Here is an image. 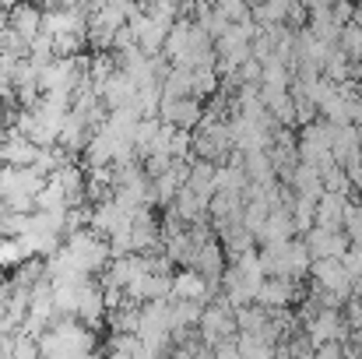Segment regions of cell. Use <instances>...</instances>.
Listing matches in <instances>:
<instances>
[{
  "label": "cell",
  "mask_w": 362,
  "mask_h": 359,
  "mask_svg": "<svg viewBox=\"0 0 362 359\" xmlns=\"http://www.w3.org/2000/svg\"><path fill=\"white\" fill-rule=\"evenodd\" d=\"M35 152H39V144H32L14 127H4V134H0V166H32Z\"/></svg>",
  "instance_id": "5bb4252c"
},
{
  "label": "cell",
  "mask_w": 362,
  "mask_h": 359,
  "mask_svg": "<svg viewBox=\"0 0 362 359\" xmlns=\"http://www.w3.org/2000/svg\"><path fill=\"white\" fill-rule=\"evenodd\" d=\"M222 92V78H218V71L215 67H197L194 74H190V96L194 99H211V96H218Z\"/></svg>",
  "instance_id": "44dd1931"
},
{
  "label": "cell",
  "mask_w": 362,
  "mask_h": 359,
  "mask_svg": "<svg viewBox=\"0 0 362 359\" xmlns=\"http://www.w3.org/2000/svg\"><path fill=\"white\" fill-rule=\"evenodd\" d=\"M187 187H190L194 194H201V198L211 201V194L218 190V183H215V162H208V159H190V162H187Z\"/></svg>",
  "instance_id": "ac0fdd59"
},
{
  "label": "cell",
  "mask_w": 362,
  "mask_h": 359,
  "mask_svg": "<svg viewBox=\"0 0 362 359\" xmlns=\"http://www.w3.org/2000/svg\"><path fill=\"white\" fill-rule=\"evenodd\" d=\"M4 25H7V7L0 4V28H4Z\"/></svg>",
  "instance_id": "4dcf8cb0"
},
{
  "label": "cell",
  "mask_w": 362,
  "mask_h": 359,
  "mask_svg": "<svg viewBox=\"0 0 362 359\" xmlns=\"http://www.w3.org/2000/svg\"><path fill=\"white\" fill-rule=\"evenodd\" d=\"M285 183L292 187V194H296V198H310V201H317V198L324 194L320 169H317V166H306V162H296V169L288 173V180H285Z\"/></svg>",
  "instance_id": "e0dca14e"
},
{
  "label": "cell",
  "mask_w": 362,
  "mask_h": 359,
  "mask_svg": "<svg viewBox=\"0 0 362 359\" xmlns=\"http://www.w3.org/2000/svg\"><path fill=\"white\" fill-rule=\"evenodd\" d=\"M218 14H226V21H243L250 18V0H215L211 4Z\"/></svg>",
  "instance_id": "83f0119b"
},
{
  "label": "cell",
  "mask_w": 362,
  "mask_h": 359,
  "mask_svg": "<svg viewBox=\"0 0 362 359\" xmlns=\"http://www.w3.org/2000/svg\"><path fill=\"white\" fill-rule=\"evenodd\" d=\"M236 335V310L229 307V300L222 292L211 296V303H204V314H201V324H197V338L215 349L218 342L233 338Z\"/></svg>",
  "instance_id": "277c9868"
},
{
  "label": "cell",
  "mask_w": 362,
  "mask_h": 359,
  "mask_svg": "<svg viewBox=\"0 0 362 359\" xmlns=\"http://www.w3.org/2000/svg\"><path fill=\"white\" fill-rule=\"evenodd\" d=\"M292 237H296V226H292L288 208H274V212H267V219L257 233V243H285Z\"/></svg>",
  "instance_id": "d6986e66"
},
{
  "label": "cell",
  "mask_w": 362,
  "mask_h": 359,
  "mask_svg": "<svg viewBox=\"0 0 362 359\" xmlns=\"http://www.w3.org/2000/svg\"><path fill=\"white\" fill-rule=\"evenodd\" d=\"M303 335H306V342L317 349V346H327V342H349V328H345V321H341V310H317V317L310 321V324H303Z\"/></svg>",
  "instance_id": "8992f818"
},
{
  "label": "cell",
  "mask_w": 362,
  "mask_h": 359,
  "mask_svg": "<svg viewBox=\"0 0 362 359\" xmlns=\"http://www.w3.org/2000/svg\"><path fill=\"white\" fill-rule=\"evenodd\" d=\"M7 28L21 39V42H32L39 32H42V7L32 4V0H18L7 7Z\"/></svg>",
  "instance_id": "4fadbf2b"
},
{
  "label": "cell",
  "mask_w": 362,
  "mask_h": 359,
  "mask_svg": "<svg viewBox=\"0 0 362 359\" xmlns=\"http://www.w3.org/2000/svg\"><path fill=\"white\" fill-rule=\"evenodd\" d=\"M158 120H162V123H173V127H180V130H194V127L204 120V103L194 99V96L162 99V103H158Z\"/></svg>",
  "instance_id": "52a82bcc"
},
{
  "label": "cell",
  "mask_w": 362,
  "mask_h": 359,
  "mask_svg": "<svg viewBox=\"0 0 362 359\" xmlns=\"http://www.w3.org/2000/svg\"><path fill=\"white\" fill-rule=\"evenodd\" d=\"M296 155H299V162L317 166V169L334 166V155H331V123L313 120V123L299 127L296 130Z\"/></svg>",
  "instance_id": "5b68a950"
},
{
  "label": "cell",
  "mask_w": 362,
  "mask_h": 359,
  "mask_svg": "<svg viewBox=\"0 0 362 359\" xmlns=\"http://www.w3.org/2000/svg\"><path fill=\"white\" fill-rule=\"evenodd\" d=\"M32 253L18 237H0V271H14L18 264H25Z\"/></svg>",
  "instance_id": "603a6c76"
},
{
  "label": "cell",
  "mask_w": 362,
  "mask_h": 359,
  "mask_svg": "<svg viewBox=\"0 0 362 359\" xmlns=\"http://www.w3.org/2000/svg\"><path fill=\"white\" fill-rule=\"evenodd\" d=\"M226 250H222V243L218 237L204 239V243H197L194 246V261H190V268L197 271V275H204L215 289H218V282H222V271H226Z\"/></svg>",
  "instance_id": "7c38bea8"
},
{
  "label": "cell",
  "mask_w": 362,
  "mask_h": 359,
  "mask_svg": "<svg viewBox=\"0 0 362 359\" xmlns=\"http://www.w3.org/2000/svg\"><path fill=\"white\" fill-rule=\"evenodd\" d=\"M349 123H356L362 130V92H356L352 103H349Z\"/></svg>",
  "instance_id": "f1b7e54d"
},
{
  "label": "cell",
  "mask_w": 362,
  "mask_h": 359,
  "mask_svg": "<svg viewBox=\"0 0 362 359\" xmlns=\"http://www.w3.org/2000/svg\"><path fill=\"white\" fill-rule=\"evenodd\" d=\"M310 282H317L320 289L327 292H341V296H352V275L345 271V264L338 257H320L310 264Z\"/></svg>",
  "instance_id": "30bf717a"
},
{
  "label": "cell",
  "mask_w": 362,
  "mask_h": 359,
  "mask_svg": "<svg viewBox=\"0 0 362 359\" xmlns=\"http://www.w3.org/2000/svg\"><path fill=\"white\" fill-rule=\"evenodd\" d=\"M341 233L349 237V243H359L362 246V201L359 198H349L345 219H341Z\"/></svg>",
  "instance_id": "484cf974"
},
{
  "label": "cell",
  "mask_w": 362,
  "mask_h": 359,
  "mask_svg": "<svg viewBox=\"0 0 362 359\" xmlns=\"http://www.w3.org/2000/svg\"><path fill=\"white\" fill-rule=\"evenodd\" d=\"M74 317L85 328H92V331H99L106 324V300H103V282L99 278H88L78 289V310H74Z\"/></svg>",
  "instance_id": "9c48e42d"
},
{
  "label": "cell",
  "mask_w": 362,
  "mask_h": 359,
  "mask_svg": "<svg viewBox=\"0 0 362 359\" xmlns=\"http://www.w3.org/2000/svg\"><path fill=\"white\" fill-rule=\"evenodd\" d=\"M218 289L204 278V275H197L194 268H176L173 271V289H169V300H190V303H211V296H215Z\"/></svg>",
  "instance_id": "ba28073f"
},
{
  "label": "cell",
  "mask_w": 362,
  "mask_h": 359,
  "mask_svg": "<svg viewBox=\"0 0 362 359\" xmlns=\"http://www.w3.org/2000/svg\"><path fill=\"white\" fill-rule=\"evenodd\" d=\"M338 50H341L349 60H359L362 57V25L349 21V25L341 28V35H338Z\"/></svg>",
  "instance_id": "4316f807"
},
{
  "label": "cell",
  "mask_w": 362,
  "mask_h": 359,
  "mask_svg": "<svg viewBox=\"0 0 362 359\" xmlns=\"http://www.w3.org/2000/svg\"><path fill=\"white\" fill-rule=\"evenodd\" d=\"M162 57L173 64V67H215V42L208 39V32L194 21V18H176L169 35H165V46H162Z\"/></svg>",
  "instance_id": "6da1fadb"
},
{
  "label": "cell",
  "mask_w": 362,
  "mask_h": 359,
  "mask_svg": "<svg viewBox=\"0 0 362 359\" xmlns=\"http://www.w3.org/2000/svg\"><path fill=\"white\" fill-rule=\"evenodd\" d=\"M313 208H317V201H310V198H292L288 215H292L296 237H303V233H310V229L317 226V222H313Z\"/></svg>",
  "instance_id": "cb8c5ba5"
},
{
  "label": "cell",
  "mask_w": 362,
  "mask_h": 359,
  "mask_svg": "<svg viewBox=\"0 0 362 359\" xmlns=\"http://www.w3.org/2000/svg\"><path fill=\"white\" fill-rule=\"evenodd\" d=\"M46 278V261L42 257H28L25 264H18L14 271H11V282L18 285V289H32V285H39Z\"/></svg>",
  "instance_id": "7402d4cb"
},
{
  "label": "cell",
  "mask_w": 362,
  "mask_h": 359,
  "mask_svg": "<svg viewBox=\"0 0 362 359\" xmlns=\"http://www.w3.org/2000/svg\"><path fill=\"white\" fill-rule=\"evenodd\" d=\"M39 359H85L99 353V338L78 317H57L39 338Z\"/></svg>",
  "instance_id": "7a4b0ae2"
},
{
  "label": "cell",
  "mask_w": 362,
  "mask_h": 359,
  "mask_svg": "<svg viewBox=\"0 0 362 359\" xmlns=\"http://www.w3.org/2000/svg\"><path fill=\"white\" fill-rule=\"evenodd\" d=\"M243 173H246V180L250 183H278V173H274V162H271V155L267 152H250V155H243Z\"/></svg>",
  "instance_id": "ffe728a7"
},
{
  "label": "cell",
  "mask_w": 362,
  "mask_h": 359,
  "mask_svg": "<svg viewBox=\"0 0 362 359\" xmlns=\"http://www.w3.org/2000/svg\"><path fill=\"white\" fill-rule=\"evenodd\" d=\"M64 246L74 253V261L81 264V271L85 275H103L106 271V264H110V239L99 237V233H92V229H78V233H67L64 237Z\"/></svg>",
  "instance_id": "3957f363"
},
{
  "label": "cell",
  "mask_w": 362,
  "mask_h": 359,
  "mask_svg": "<svg viewBox=\"0 0 362 359\" xmlns=\"http://www.w3.org/2000/svg\"><path fill=\"white\" fill-rule=\"evenodd\" d=\"M99 99H103L106 113H110V110H137V85L117 67V71L99 85Z\"/></svg>",
  "instance_id": "8fae6325"
},
{
  "label": "cell",
  "mask_w": 362,
  "mask_h": 359,
  "mask_svg": "<svg viewBox=\"0 0 362 359\" xmlns=\"http://www.w3.org/2000/svg\"><path fill=\"white\" fill-rule=\"evenodd\" d=\"M345 205H349V198H341V194H320L317 198V208H313V222L320 226V229H331V233H341V219H345Z\"/></svg>",
  "instance_id": "2e32d148"
},
{
  "label": "cell",
  "mask_w": 362,
  "mask_h": 359,
  "mask_svg": "<svg viewBox=\"0 0 362 359\" xmlns=\"http://www.w3.org/2000/svg\"><path fill=\"white\" fill-rule=\"evenodd\" d=\"M267 310L264 307H257V303H246V307H236V331H253V335H260V328L267 324Z\"/></svg>",
  "instance_id": "d4e9b609"
},
{
  "label": "cell",
  "mask_w": 362,
  "mask_h": 359,
  "mask_svg": "<svg viewBox=\"0 0 362 359\" xmlns=\"http://www.w3.org/2000/svg\"><path fill=\"white\" fill-rule=\"evenodd\" d=\"M32 4H39L42 11H49V7H60V4H67V0H32Z\"/></svg>",
  "instance_id": "f546056e"
},
{
  "label": "cell",
  "mask_w": 362,
  "mask_h": 359,
  "mask_svg": "<svg viewBox=\"0 0 362 359\" xmlns=\"http://www.w3.org/2000/svg\"><path fill=\"white\" fill-rule=\"evenodd\" d=\"M303 243H306V250L313 253V261H320V257H345V250L352 246L345 233H331V229H320V226H313L310 233H303Z\"/></svg>",
  "instance_id": "9a60e30c"
}]
</instances>
